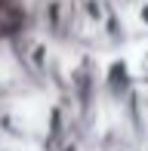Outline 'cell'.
Masks as SVG:
<instances>
[{"instance_id":"1","label":"cell","mask_w":148,"mask_h":151,"mask_svg":"<svg viewBox=\"0 0 148 151\" xmlns=\"http://www.w3.org/2000/svg\"><path fill=\"white\" fill-rule=\"evenodd\" d=\"M108 86H111L114 96H124V90H126V65H124V62H114V65H111Z\"/></svg>"},{"instance_id":"2","label":"cell","mask_w":148,"mask_h":151,"mask_svg":"<svg viewBox=\"0 0 148 151\" xmlns=\"http://www.w3.org/2000/svg\"><path fill=\"white\" fill-rule=\"evenodd\" d=\"M142 22L148 25V6H142Z\"/></svg>"},{"instance_id":"3","label":"cell","mask_w":148,"mask_h":151,"mask_svg":"<svg viewBox=\"0 0 148 151\" xmlns=\"http://www.w3.org/2000/svg\"><path fill=\"white\" fill-rule=\"evenodd\" d=\"M114 151H124V148H114Z\"/></svg>"}]
</instances>
